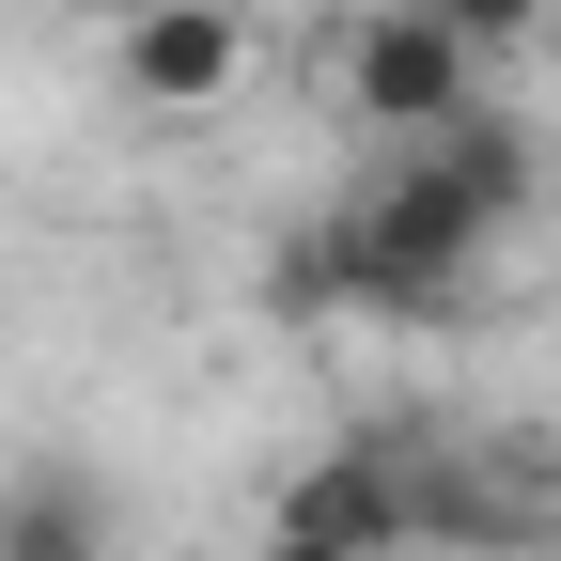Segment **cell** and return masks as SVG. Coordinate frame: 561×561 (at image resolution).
I'll list each match as a JSON object with an SVG mask.
<instances>
[{
    "instance_id": "obj_10",
    "label": "cell",
    "mask_w": 561,
    "mask_h": 561,
    "mask_svg": "<svg viewBox=\"0 0 561 561\" xmlns=\"http://www.w3.org/2000/svg\"><path fill=\"white\" fill-rule=\"evenodd\" d=\"M405 561H421V546H405Z\"/></svg>"
},
{
    "instance_id": "obj_9",
    "label": "cell",
    "mask_w": 561,
    "mask_h": 561,
    "mask_svg": "<svg viewBox=\"0 0 561 561\" xmlns=\"http://www.w3.org/2000/svg\"><path fill=\"white\" fill-rule=\"evenodd\" d=\"M265 561H359V546H328V530H297V515H265Z\"/></svg>"
},
{
    "instance_id": "obj_6",
    "label": "cell",
    "mask_w": 561,
    "mask_h": 561,
    "mask_svg": "<svg viewBox=\"0 0 561 561\" xmlns=\"http://www.w3.org/2000/svg\"><path fill=\"white\" fill-rule=\"evenodd\" d=\"M421 140H437V172H453V187H468V203H483L500 234L530 219V203H546V140H530L515 110H483V94H468L453 125H421Z\"/></svg>"
},
{
    "instance_id": "obj_2",
    "label": "cell",
    "mask_w": 561,
    "mask_h": 561,
    "mask_svg": "<svg viewBox=\"0 0 561 561\" xmlns=\"http://www.w3.org/2000/svg\"><path fill=\"white\" fill-rule=\"evenodd\" d=\"M483 94V47L437 16V0H375V16H343V110L421 140V125H453Z\"/></svg>"
},
{
    "instance_id": "obj_5",
    "label": "cell",
    "mask_w": 561,
    "mask_h": 561,
    "mask_svg": "<svg viewBox=\"0 0 561 561\" xmlns=\"http://www.w3.org/2000/svg\"><path fill=\"white\" fill-rule=\"evenodd\" d=\"M0 561H125L110 483H94V468H62V453L0 468Z\"/></svg>"
},
{
    "instance_id": "obj_3",
    "label": "cell",
    "mask_w": 561,
    "mask_h": 561,
    "mask_svg": "<svg viewBox=\"0 0 561 561\" xmlns=\"http://www.w3.org/2000/svg\"><path fill=\"white\" fill-rule=\"evenodd\" d=\"M421 546H453V561H530V546H561V500H546V468H515V453L421 437Z\"/></svg>"
},
{
    "instance_id": "obj_4",
    "label": "cell",
    "mask_w": 561,
    "mask_h": 561,
    "mask_svg": "<svg viewBox=\"0 0 561 561\" xmlns=\"http://www.w3.org/2000/svg\"><path fill=\"white\" fill-rule=\"evenodd\" d=\"M110 62H125L140 110H219L250 79V16H234V0H140V16L110 32Z\"/></svg>"
},
{
    "instance_id": "obj_7",
    "label": "cell",
    "mask_w": 561,
    "mask_h": 561,
    "mask_svg": "<svg viewBox=\"0 0 561 561\" xmlns=\"http://www.w3.org/2000/svg\"><path fill=\"white\" fill-rule=\"evenodd\" d=\"M265 312H280V328L359 312V280H343V219H312V234H280V250H265Z\"/></svg>"
},
{
    "instance_id": "obj_1",
    "label": "cell",
    "mask_w": 561,
    "mask_h": 561,
    "mask_svg": "<svg viewBox=\"0 0 561 561\" xmlns=\"http://www.w3.org/2000/svg\"><path fill=\"white\" fill-rule=\"evenodd\" d=\"M483 250H500V219H483V203L437 172V140H390V172L343 203V280H359V312H390V328L468 312Z\"/></svg>"
},
{
    "instance_id": "obj_8",
    "label": "cell",
    "mask_w": 561,
    "mask_h": 561,
    "mask_svg": "<svg viewBox=\"0 0 561 561\" xmlns=\"http://www.w3.org/2000/svg\"><path fill=\"white\" fill-rule=\"evenodd\" d=\"M437 16H453L483 62H500V47H546V32H561V0H437Z\"/></svg>"
}]
</instances>
